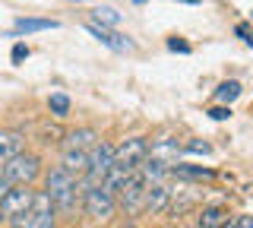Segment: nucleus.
Masks as SVG:
<instances>
[{"instance_id": "1", "label": "nucleus", "mask_w": 253, "mask_h": 228, "mask_svg": "<svg viewBox=\"0 0 253 228\" xmlns=\"http://www.w3.org/2000/svg\"><path fill=\"white\" fill-rule=\"evenodd\" d=\"M38 175H42V159L35 152H19L3 162V178L16 187H29Z\"/></svg>"}, {"instance_id": "2", "label": "nucleus", "mask_w": 253, "mask_h": 228, "mask_svg": "<svg viewBox=\"0 0 253 228\" xmlns=\"http://www.w3.org/2000/svg\"><path fill=\"white\" fill-rule=\"evenodd\" d=\"M111 168H114V146L105 143V139H98V143L89 149V168H85V184H79V187H95V184H101V178H105Z\"/></svg>"}, {"instance_id": "3", "label": "nucleus", "mask_w": 253, "mask_h": 228, "mask_svg": "<svg viewBox=\"0 0 253 228\" xmlns=\"http://www.w3.org/2000/svg\"><path fill=\"white\" fill-rule=\"evenodd\" d=\"M83 209H85V216H89V219H95V222H105V219H111L117 212V200L101 184H95V187H85Z\"/></svg>"}, {"instance_id": "4", "label": "nucleus", "mask_w": 253, "mask_h": 228, "mask_svg": "<svg viewBox=\"0 0 253 228\" xmlns=\"http://www.w3.org/2000/svg\"><path fill=\"white\" fill-rule=\"evenodd\" d=\"M149 155V139L146 137H130L121 146H114V165H126V168H139V162Z\"/></svg>"}, {"instance_id": "5", "label": "nucleus", "mask_w": 253, "mask_h": 228, "mask_svg": "<svg viewBox=\"0 0 253 228\" xmlns=\"http://www.w3.org/2000/svg\"><path fill=\"white\" fill-rule=\"evenodd\" d=\"M85 29H89V35H95L108 51H114V54H130L133 48H136V45H133V38H126V35H121V32H114V29H108V26H98V22H85Z\"/></svg>"}, {"instance_id": "6", "label": "nucleus", "mask_w": 253, "mask_h": 228, "mask_svg": "<svg viewBox=\"0 0 253 228\" xmlns=\"http://www.w3.org/2000/svg\"><path fill=\"white\" fill-rule=\"evenodd\" d=\"M142 193H146V184H142L139 175H133L130 184H126L114 200H117V206H121V209H126L133 216V212H142Z\"/></svg>"}, {"instance_id": "7", "label": "nucleus", "mask_w": 253, "mask_h": 228, "mask_svg": "<svg viewBox=\"0 0 253 228\" xmlns=\"http://www.w3.org/2000/svg\"><path fill=\"white\" fill-rule=\"evenodd\" d=\"M32 206V190L29 187H10V193L0 200V216L3 219H13L19 212H26Z\"/></svg>"}, {"instance_id": "8", "label": "nucleus", "mask_w": 253, "mask_h": 228, "mask_svg": "<svg viewBox=\"0 0 253 228\" xmlns=\"http://www.w3.org/2000/svg\"><path fill=\"white\" fill-rule=\"evenodd\" d=\"M44 190L51 193V200H54V196H60V193H67V190H79V187H76V175H70L63 165H57V168L47 171V178H44Z\"/></svg>"}, {"instance_id": "9", "label": "nucleus", "mask_w": 253, "mask_h": 228, "mask_svg": "<svg viewBox=\"0 0 253 228\" xmlns=\"http://www.w3.org/2000/svg\"><path fill=\"white\" fill-rule=\"evenodd\" d=\"M26 152V133L16 127H0V162Z\"/></svg>"}, {"instance_id": "10", "label": "nucleus", "mask_w": 253, "mask_h": 228, "mask_svg": "<svg viewBox=\"0 0 253 228\" xmlns=\"http://www.w3.org/2000/svg\"><path fill=\"white\" fill-rule=\"evenodd\" d=\"M171 203V190L165 184H146V193H142V212H165Z\"/></svg>"}, {"instance_id": "11", "label": "nucleus", "mask_w": 253, "mask_h": 228, "mask_svg": "<svg viewBox=\"0 0 253 228\" xmlns=\"http://www.w3.org/2000/svg\"><path fill=\"white\" fill-rule=\"evenodd\" d=\"M133 175H136V168H126V165H114V168H111L108 175L101 178V187H105L111 196H117L126 184H130V178H133Z\"/></svg>"}, {"instance_id": "12", "label": "nucleus", "mask_w": 253, "mask_h": 228, "mask_svg": "<svg viewBox=\"0 0 253 228\" xmlns=\"http://www.w3.org/2000/svg\"><path fill=\"white\" fill-rule=\"evenodd\" d=\"M60 22L57 19H38V16H19L13 26L16 35H29V32H51V29H57Z\"/></svg>"}, {"instance_id": "13", "label": "nucleus", "mask_w": 253, "mask_h": 228, "mask_svg": "<svg viewBox=\"0 0 253 228\" xmlns=\"http://www.w3.org/2000/svg\"><path fill=\"white\" fill-rule=\"evenodd\" d=\"M98 133H95L92 127H79V130H70L67 133V149H83V152H89V149L98 143Z\"/></svg>"}, {"instance_id": "14", "label": "nucleus", "mask_w": 253, "mask_h": 228, "mask_svg": "<svg viewBox=\"0 0 253 228\" xmlns=\"http://www.w3.org/2000/svg\"><path fill=\"white\" fill-rule=\"evenodd\" d=\"M60 165L70 175H85V168H89V152H83V149H67Z\"/></svg>"}, {"instance_id": "15", "label": "nucleus", "mask_w": 253, "mask_h": 228, "mask_svg": "<svg viewBox=\"0 0 253 228\" xmlns=\"http://www.w3.org/2000/svg\"><path fill=\"white\" fill-rule=\"evenodd\" d=\"M89 22H98V26H108V29H117L124 22V13L117 6H95L92 10V19Z\"/></svg>"}, {"instance_id": "16", "label": "nucleus", "mask_w": 253, "mask_h": 228, "mask_svg": "<svg viewBox=\"0 0 253 228\" xmlns=\"http://www.w3.org/2000/svg\"><path fill=\"white\" fill-rule=\"evenodd\" d=\"M228 225V209L225 206H206L200 212V228H221Z\"/></svg>"}, {"instance_id": "17", "label": "nucleus", "mask_w": 253, "mask_h": 228, "mask_svg": "<svg viewBox=\"0 0 253 228\" xmlns=\"http://www.w3.org/2000/svg\"><path fill=\"white\" fill-rule=\"evenodd\" d=\"M32 212H35L38 219H44V216H54V200H51V193L47 190H32V206H29Z\"/></svg>"}, {"instance_id": "18", "label": "nucleus", "mask_w": 253, "mask_h": 228, "mask_svg": "<svg viewBox=\"0 0 253 228\" xmlns=\"http://www.w3.org/2000/svg\"><path fill=\"white\" fill-rule=\"evenodd\" d=\"M215 98L221 101V105H231L234 98H241V83H237V80H225L215 89Z\"/></svg>"}, {"instance_id": "19", "label": "nucleus", "mask_w": 253, "mask_h": 228, "mask_svg": "<svg viewBox=\"0 0 253 228\" xmlns=\"http://www.w3.org/2000/svg\"><path fill=\"white\" fill-rule=\"evenodd\" d=\"M177 155V143H168V139H162L158 146H152V152H149V159H158L165 165H171V159Z\"/></svg>"}, {"instance_id": "20", "label": "nucleus", "mask_w": 253, "mask_h": 228, "mask_svg": "<svg viewBox=\"0 0 253 228\" xmlns=\"http://www.w3.org/2000/svg\"><path fill=\"white\" fill-rule=\"evenodd\" d=\"M47 108H51L54 117H67L70 114V98L63 95V92H54V95L47 98Z\"/></svg>"}, {"instance_id": "21", "label": "nucleus", "mask_w": 253, "mask_h": 228, "mask_svg": "<svg viewBox=\"0 0 253 228\" xmlns=\"http://www.w3.org/2000/svg\"><path fill=\"white\" fill-rule=\"evenodd\" d=\"M35 212H32V209H26V212H19V216H13L10 219V228H32V225H35Z\"/></svg>"}, {"instance_id": "22", "label": "nucleus", "mask_w": 253, "mask_h": 228, "mask_svg": "<svg viewBox=\"0 0 253 228\" xmlns=\"http://www.w3.org/2000/svg\"><path fill=\"white\" fill-rule=\"evenodd\" d=\"M184 149H187V152H196V155H209V152H212V146L203 143V139H190Z\"/></svg>"}, {"instance_id": "23", "label": "nucleus", "mask_w": 253, "mask_h": 228, "mask_svg": "<svg viewBox=\"0 0 253 228\" xmlns=\"http://www.w3.org/2000/svg\"><path fill=\"white\" fill-rule=\"evenodd\" d=\"M209 117H212V121H228V117H231V105H215V108H209Z\"/></svg>"}, {"instance_id": "24", "label": "nucleus", "mask_w": 253, "mask_h": 228, "mask_svg": "<svg viewBox=\"0 0 253 228\" xmlns=\"http://www.w3.org/2000/svg\"><path fill=\"white\" fill-rule=\"evenodd\" d=\"M29 57V45H16V48H13V64H22V60H26Z\"/></svg>"}, {"instance_id": "25", "label": "nucleus", "mask_w": 253, "mask_h": 228, "mask_svg": "<svg viewBox=\"0 0 253 228\" xmlns=\"http://www.w3.org/2000/svg\"><path fill=\"white\" fill-rule=\"evenodd\" d=\"M231 228H253V216H237L231 222Z\"/></svg>"}, {"instance_id": "26", "label": "nucleus", "mask_w": 253, "mask_h": 228, "mask_svg": "<svg viewBox=\"0 0 253 228\" xmlns=\"http://www.w3.org/2000/svg\"><path fill=\"white\" fill-rule=\"evenodd\" d=\"M168 48H171V51H180V54H190V45H187V42H177V38H171Z\"/></svg>"}, {"instance_id": "27", "label": "nucleus", "mask_w": 253, "mask_h": 228, "mask_svg": "<svg viewBox=\"0 0 253 228\" xmlns=\"http://www.w3.org/2000/svg\"><path fill=\"white\" fill-rule=\"evenodd\" d=\"M32 228H57V225H54V216H44V219H35Z\"/></svg>"}, {"instance_id": "28", "label": "nucleus", "mask_w": 253, "mask_h": 228, "mask_svg": "<svg viewBox=\"0 0 253 228\" xmlns=\"http://www.w3.org/2000/svg\"><path fill=\"white\" fill-rule=\"evenodd\" d=\"M237 35H244V42H247L250 48H253V32H250L247 26H237Z\"/></svg>"}, {"instance_id": "29", "label": "nucleus", "mask_w": 253, "mask_h": 228, "mask_svg": "<svg viewBox=\"0 0 253 228\" xmlns=\"http://www.w3.org/2000/svg\"><path fill=\"white\" fill-rule=\"evenodd\" d=\"M177 3H203V0H177Z\"/></svg>"}, {"instance_id": "30", "label": "nucleus", "mask_w": 253, "mask_h": 228, "mask_svg": "<svg viewBox=\"0 0 253 228\" xmlns=\"http://www.w3.org/2000/svg\"><path fill=\"white\" fill-rule=\"evenodd\" d=\"M221 228H231V222H228V225H221Z\"/></svg>"}, {"instance_id": "31", "label": "nucleus", "mask_w": 253, "mask_h": 228, "mask_svg": "<svg viewBox=\"0 0 253 228\" xmlns=\"http://www.w3.org/2000/svg\"><path fill=\"white\" fill-rule=\"evenodd\" d=\"M76 3H79V0H76Z\"/></svg>"}]
</instances>
